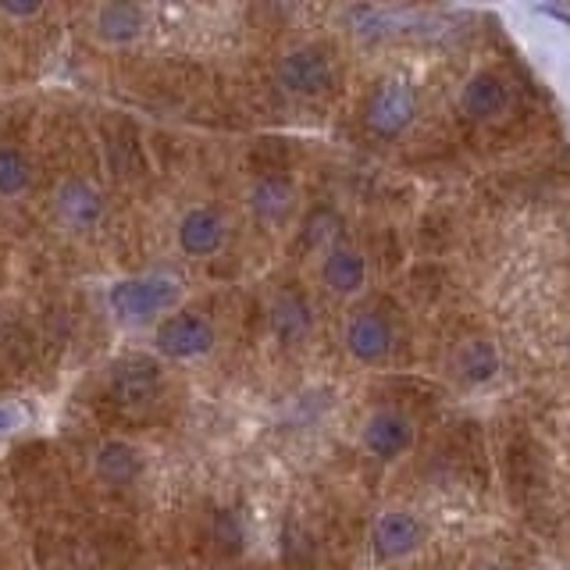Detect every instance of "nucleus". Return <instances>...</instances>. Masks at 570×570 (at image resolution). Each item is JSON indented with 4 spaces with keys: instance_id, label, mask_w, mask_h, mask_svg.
<instances>
[{
    "instance_id": "nucleus-1",
    "label": "nucleus",
    "mask_w": 570,
    "mask_h": 570,
    "mask_svg": "<svg viewBox=\"0 0 570 570\" xmlns=\"http://www.w3.org/2000/svg\"><path fill=\"white\" fill-rule=\"evenodd\" d=\"M182 296L179 278L171 275H133L107 285V310L122 328L157 325L165 314L176 310Z\"/></svg>"
},
{
    "instance_id": "nucleus-2",
    "label": "nucleus",
    "mask_w": 570,
    "mask_h": 570,
    "mask_svg": "<svg viewBox=\"0 0 570 570\" xmlns=\"http://www.w3.org/2000/svg\"><path fill=\"white\" fill-rule=\"evenodd\" d=\"M214 346H218V331L197 310H171L154 325V350L165 360L189 363L208 357Z\"/></svg>"
},
{
    "instance_id": "nucleus-3",
    "label": "nucleus",
    "mask_w": 570,
    "mask_h": 570,
    "mask_svg": "<svg viewBox=\"0 0 570 570\" xmlns=\"http://www.w3.org/2000/svg\"><path fill=\"white\" fill-rule=\"evenodd\" d=\"M336 83V65L325 46H299L278 61V86L289 97H321Z\"/></svg>"
},
{
    "instance_id": "nucleus-4",
    "label": "nucleus",
    "mask_w": 570,
    "mask_h": 570,
    "mask_svg": "<svg viewBox=\"0 0 570 570\" xmlns=\"http://www.w3.org/2000/svg\"><path fill=\"white\" fill-rule=\"evenodd\" d=\"M418 118V93L407 78H386L368 97V125L378 136H400Z\"/></svg>"
},
{
    "instance_id": "nucleus-5",
    "label": "nucleus",
    "mask_w": 570,
    "mask_h": 570,
    "mask_svg": "<svg viewBox=\"0 0 570 570\" xmlns=\"http://www.w3.org/2000/svg\"><path fill=\"white\" fill-rule=\"evenodd\" d=\"M176 243L186 257L193 261H208V257H218L221 250L229 243V221L218 208L211 203H197V208H189L179 225H176Z\"/></svg>"
},
{
    "instance_id": "nucleus-6",
    "label": "nucleus",
    "mask_w": 570,
    "mask_h": 570,
    "mask_svg": "<svg viewBox=\"0 0 570 570\" xmlns=\"http://www.w3.org/2000/svg\"><path fill=\"white\" fill-rule=\"evenodd\" d=\"M54 211L61 218V225L72 232H93L107 214L104 193L89 179L72 176L65 182H57L54 189Z\"/></svg>"
},
{
    "instance_id": "nucleus-7",
    "label": "nucleus",
    "mask_w": 570,
    "mask_h": 570,
    "mask_svg": "<svg viewBox=\"0 0 570 570\" xmlns=\"http://www.w3.org/2000/svg\"><path fill=\"white\" fill-rule=\"evenodd\" d=\"M110 400H115L122 410H133V414H139V410H150L157 403V395H161V371H157L154 360H125L115 368V374H110Z\"/></svg>"
},
{
    "instance_id": "nucleus-8",
    "label": "nucleus",
    "mask_w": 570,
    "mask_h": 570,
    "mask_svg": "<svg viewBox=\"0 0 570 570\" xmlns=\"http://www.w3.org/2000/svg\"><path fill=\"white\" fill-rule=\"evenodd\" d=\"M421 542H424V525L410 510H389L371 528V552L382 563L410 557Z\"/></svg>"
},
{
    "instance_id": "nucleus-9",
    "label": "nucleus",
    "mask_w": 570,
    "mask_h": 570,
    "mask_svg": "<svg viewBox=\"0 0 570 570\" xmlns=\"http://www.w3.org/2000/svg\"><path fill=\"white\" fill-rule=\"evenodd\" d=\"M346 353L360 363H382L392 353V325L378 310H357L346 321Z\"/></svg>"
},
{
    "instance_id": "nucleus-10",
    "label": "nucleus",
    "mask_w": 570,
    "mask_h": 570,
    "mask_svg": "<svg viewBox=\"0 0 570 570\" xmlns=\"http://www.w3.org/2000/svg\"><path fill=\"white\" fill-rule=\"evenodd\" d=\"M360 442L374 461H395V456H403L410 450V442H414V424H410V418L395 414V410H374V414L363 421Z\"/></svg>"
},
{
    "instance_id": "nucleus-11",
    "label": "nucleus",
    "mask_w": 570,
    "mask_h": 570,
    "mask_svg": "<svg viewBox=\"0 0 570 570\" xmlns=\"http://www.w3.org/2000/svg\"><path fill=\"white\" fill-rule=\"evenodd\" d=\"M93 471H97L101 482L125 488L142 478V471H147V453L129 439H104L101 446L93 450Z\"/></svg>"
},
{
    "instance_id": "nucleus-12",
    "label": "nucleus",
    "mask_w": 570,
    "mask_h": 570,
    "mask_svg": "<svg viewBox=\"0 0 570 570\" xmlns=\"http://www.w3.org/2000/svg\"><path fill=\"white\" fill-rule=\"evenodd\" d=\"M267 325H272V336L282 346H299L307 342V336L314 331V310L310 299L296 289H282L272 299V310H267Z\"/></svg>"
},
{
    "instance_id": "nucleus-13",
    "label": "nucleus",
    "mask_w": 570,
    "mask_h": 570,
    "mask_svg": "<svg viewBox=\"0 0 570 570\" xmlns=\"http://www.w3.org/2000/svg\"><path fill=\"white\" fill-rule=\"evenodd\" d=\"M246 208L261 225H282L296 208V189L282 176H261L246 189Z\"/></svg>"
},
{
    "instance_id": "nucleus-14",
    "label": "nucleus",
    "mask_w": 570,
    "mask_h": 570,
    "mask_svg": "<svg viewBox=\"0 0 570 570\" xmlns=\"http://www.w3.org/2000/svg\"><path fill=\"white\" fill-rule=\"evenodd\" d=\"M321 282L331 293L353 296L363 289V282H368V261H363V253L353 246H331L321 261Z\"/></svg>"
},
{
    "instance_id": "nucleus-15",
    "label": "nucleus",
    "mask_w": 570,
    "mask_h": 570,
    "mask_svg": "<svg viewBox=\"0 0 570 570\" xmlns=\"http://www.w3.org/2000/svg\"><path fill=\"white\" fill-rule=\"evenodd\" d=\"M93 29H97V36L110 46H125L142 36V29H147V11L139 4H104L93 14Z\"/></svg>"
},
{
    "instance_id": "nucleus-16",
    "label": "nucleus",
    "mask_w": 570,
    "mask_h": 570,
    "mask_svg": "<svg viewBox=\"0 0 570 570\" xmlns=\"http://www.w3.org/2000/svg\"><path fill=\"white\" fill-rule=\"evenodd\" d=\"M461 107L464 115L474 122H488V118H499L506 110V83L493 72H478L464 86L461 93Z\"/></svg>"
},
{
    "instance_id": "nucleus-17",
    "label": "nucleus",
    "mask_w": 570,
    "mask_h": 570,
    "mask_svg": "<svg viewBox=\"0 0 570 570\" xmlns=\"http://www.w3.org/2000/svg\"><path fill=\"white\" fill-rule=\"evenodd\" d=\"M456 368L467 378V382H488L499 371V353L488 339H467L461 350H456Z\"/></svg>"
},
{
    "instance_id": "nucleus-18",
    "label": "nucleus",
    "mask_w": 570,
    "mask_h": 570,
    "mask_svg": "<svg viewBox=\"0 0 570 570\" xmlns=\"http://www.w3.org/2000/svg\"><path fill=\"white\" fill-rule=\"evenodd\" d=\"M33 186V161L19 147H0V200L22 197Z\"/></svg>"
},
{
    "instance_id": "nucleus-19",
    "label": "nucleus",
    "mask_w": 570,
    "mask_h": 570,
    "mask_svg": "<svg viewBox=\"0 0 570 570\" xmlns=\"http://www.w3.org/2000/svg\"><path fill=\"white\" fill-rule=\"evenodd\" d=\"M214 538L221 546H229V549H235L243 542V531H240V520H235L229 510H218L214 514Z\"/></svg>"
},
{
    "instance_id": "nucleus-20",
    "label": "nucleus",
    "mask_w": 570,
    "mask_h": 570,
    "mask_svg": "<svg viewBox=\"0 0 570 570\" xmlns=\"http://www.w3.org/2000/svg\"><path fill=\"white\" fill-rule=\"evenodd\" d=\"M0 11L11 14V19H29V14H40V11H43V4H4Z\"/></svg>"
},
{
    "instance_id": "nucleus-21",
    "label": "nucleus",
    "mask_w": 570,
    "mask_h": 570,
    "mask_svg": "<svg viewBox=\"0 0 570 570\" xmlns=\"http://www.w3.org/2000/svg\"><path fill=\"white\" fill-rule=\"evenodd\" d=\"M11 424H14V414H11L8 407H0V432H8Z\"/></svg>"
},
{
    "instance_id": "nucleus-22",
    "label": "nucleus",
    "mask_w": 570,
    "mask_h": 570,
    "mask_svg": "<svg viewBox=\"0 0 570 570\" xmlns=\"http://www.w3.org/2000/svg\"><path fill=\"white\" fill-rule=\"evenodd\" d=\"M488 570H510V567H503V563H496V567H488Z\"/></svg>"
}]
</instances>
